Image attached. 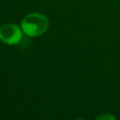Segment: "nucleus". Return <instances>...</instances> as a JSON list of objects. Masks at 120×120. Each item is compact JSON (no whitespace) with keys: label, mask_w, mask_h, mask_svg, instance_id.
I'll return each instance as SVG.
<instances>
[{"label":"nucleus","mask_w":120,"mask_h":120,"mask_svg":"<svg viewBox=\"0 0 120 120\" xmlns=\"http://www.w3.org/2000/svg\"><path fill=\"white\" fill-rule=\"evenodd\" d=\"M22 32L30 37L35 38L42 35L49 27V21L47 17L41 13H30L27 14L21 23Z\"/></svg>","instance_id":"1"},{"label":"nucleus","mask_w":120,"mask_h":120,"mask_svg":"<svg viewBox=\"0 0 120 120\" xmlns=\"http://www.w3.org/2000/svg\"><path fill=\"white\" fill-rule=\"evenodd\" d=\"M97 120H114V116L110 113H104L96 118Z\"/></svg>","instance_id":"3"},{"label":"nucleus","mask_w":120,"mask_h":120,"mask_svg":"<svg viewBox=\"0 0 120 120\" xmlns=\"http://www.w3.org/2000/svg\"><path fill=\"white\" fill-rule=\"evenodd\" d=\"M0 39L8 45L18 44L22 39V29L14 23H6L0 28Z\"/></svg>","instance_id":"2"}]
</instances>
